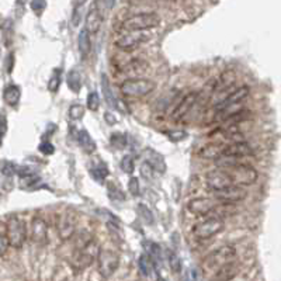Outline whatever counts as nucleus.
I'll return each instance as SVG.
<instances>
[{"mask_svg": "<svg viewBox=\"0 0 281 281\" xmlns=\"http://www.w3.org/2000/svg\"><path fill=\"white\" fill-rule=\"evenodd\" d=\"M13 70V55H8V65H7V72L10 73Z\"/></svg>", "mask_w": 281, "mask_h": 281, "instance_id": "c03bdc74", "label": "nucleus"}, {"mask_svg": "<svg viewBox=\"0 0 281 281\" xmlns=\"http://www.w3.org/2000/svg\"><path fill=\"white\" fill-rule=\"evenodd\" d=\"M101 86H103V91H104V97L107 100V103L110 106H114V97H113V93H111V87H110V83L106 76H103V80H101Z\"/></svg>", "mask_w": 281, "mask_h": 281, "instance_id": "c85d7f7f", "label": "nucleus"}, {"mask_svg": "<svg viewBox=\"0 0 281 281\" xmlns=\"http://www.w3.org/2000/svg\"><path fill=\"white\" fill-rule=\"evenodd\" d=\"M206 183L211 190L218 191L222 190L225 187L232 186V180L229 174L223 169H215L206 174Z\"/></svg>", "mask_w": 281, "mask_h": 281, "instance_id": "f8f14e48", "label": "nucleus"}, {"mask_svg": "<svg viewBox=\"0 0 281 281\" xmlns=\"http://www.w3.org/2000/svg\"><path fill=\"white\" fill-rule=\"evenodd\" d=\"M79 51L82 54L83 58H86L91 51V41H90V34L87 33L83 28L80 34H79Z\"/></svg>", "mask_w": 281, "mask_h": 281, "instance_id": "5701e85b", "label": "nucleus"}, {"mask_svg": "<svg viewBox=\"0 0 281 281\" xmlns=\"http://www.w3.org/2000/svg\"><path fill=\"white\" fill-rule=\"evenodd\" d=\"M156 89V83L149 79H133L121 84V93L127 99H140Z\"/></svg>", "mask_w": 281, "mask_h": 281, "instance_id": "20e7f679", "label": "nucleus"}, {"mask_svg": "<svg viewBox=\"0 0 281 281\" xmlns=\"http://www.w3.org/2000/svg\"><path fill=\"white\" fill-rule=\"evenodd\" d=\"M100 250H101V249L99 248L97 242L93 239L87 246H84L83 249H79V250H74L73 255L70 257V265H72V267H73L74 270H77V272L84 270V269H87L94 260H97Z\"/></svg>", "mask_w": 281, "mask_h": 281, "instance_id": "7ed1b4c3", "label": "nucleus"}, {"mask_svg": "<svg viewBox=\"0 0 281 281\" xmlns=\"http://www.w3.org/2000/svg\"><path fill=\"white\" fill-rule=\"evenodd\" d=\"M169 138L172 140H174V142L186 140V138H187V133H184V131H173V133L169 134Z\"/></svg>", "mask_w": 281, "mask_h": 281, "instance_id": "e433bc0d", "label": "nucleus"}, {"mask_svg": "<svg viewBox=\"0 0 281 281\" xmlns=\"http://www.w3.org/2000/svg\"><path fill=\"white\" fill-rule=\"evenodd\" d=\"M239 273V266L233 260L231 263L221 267L216 273L210 277V281H232Z\"/></svg>", "mask_w": 281, "mask_h": 281, "instance_id": "6ab92c4d", "label": "nucleus"}, {"mask_svg": "<svg viewBox=\"0 0 281 281\" xmlns=\"http://www.w3.org/2000/svg\"><path fill=\"white\" fill-rule=\"evenodd\" d=\"M83 116H84V107L80 104H73L69 108V117L72 120H80Z\"/></svg>", "mask_w": 281, "mask_h": 281, "instance_id": "f704fd0d", "label": "nucleus"}, {"mask_svg": "<svg viewBox=\"0 0 281 281\" xmlns=\"http://www.w3.org/2000/svg\"><path fill=\"white\" fill-rule=\"evenodd\" d=\"M236 214V207L235 204H226V203H218L216 207L214 208V211L211 212L212 218H218V219H222L226 216H232V215Z\"/></svg>", "mask_w": 281, "mask_h": 281, "instance_id": "412c9836", "label": "nucleus"}, {"mask_svg": "<svg viewBox=\"0 0 281 281\" xmlns=\"http://www.w3.org/2000/svg\"><path fill=\"white\" fill-rule=\"evenodd\" d=\"M7 131V121H6V117L0 116V137H3Z\"/></svg>", "mask_w": 281, "mask_h": 281, "instance_id": "37998d69", "label": "nucleus"}, {"mask_svg": "<svg viewBox=\"0 0 281 281\" xmlns=\"http://www.w3.org/2000/svg\"><path fill=\"white\" fill-rule=\"evenodd\" d=\"M59 86H61V72L55 70L54 74L51 76L50 82H48V90H51L52 93H55V91L59 89Z\"/></svg>", "mask_w": 281, "mask_h": 281, "instance_id": "7c9ffc66", "label": "nucleus"}, {"mask_svg": "<svg viewBox=\"0 0 281 281\" xmlns=\"http://www.w3.org/2000/svg\"><path fill=\"white\" fill-rule=\"evenodd\" d=\"M214 197L218 203H226V204H236L248 197V191L245 187H239L232 184L229 187H225L222 190L214 191Z\"/></svg>", "mask_w": 281, "mask_h": 281, "instance_id": "9d476101", "label": "nucleus"}, {"mask_svg": "<svg viewBox=\"0 0 281 281\" xmlns=\"http://www.w3.org/2000/svg\"><path fill=\"white\" fill-rule=\"evenodd\" d=\"M16 172V169H14V165L13 163H10V162H6L3 167H1V173L4 174V176H13Z\"/></svg>", "mask_w": 281, "mask_h": 281, "instance_id": "4c0bfd02", "label": "nucleus"}, {"mask_svg": "<svg viewBox=\"0 0 281 281\" xmlns=\"http://www.w3.org/2000/svg\"><path fill=\"white\" fill-rule=\"evenodd\" d=\"M140 176L143 177V179H146V180H153V176H155V169L152 167V166L149 165L148 162H145V163H142L140 165Z\"/></svg>", "mask_w": 281, "mask_h": 281, "instance_id": "c756f323", "label": "nucleus"}, {"mask_svg": "<svg viewBox=\"0 0 281 281\" xmlns=\"http://www.w3.org/2000/svg\"><path fill=\"white\" fill-rule=\"evenodd\" d=\"M40 150H41L44 155H52L55 149L52 146V143H50V142H44V143L40 145Z\"/></svg>", "mask_w": 281, "mask_h": 281, "instance_id": "ea45409f", "label": "nucleus"}, {"mask_svg": "<svg viewBox=\"0 0 281 281\" xmlns=\"http://www.w3.org/2000/svg\"><path fill=\"white\" fill-rule=\"evenodd\" d=\"M118 263H120V257L116 252L108 250V249L100 250L99 256H97V269H99V273L101 277H104V279L111 277L113 274L116 273Z\"/></svg>", "mask_w": 281, "mask_h": 281, "instance_id": "1a4fd4ad", "label": "nucleus"}, {"mask_svg": "<svg viewBox=\"0 0 281 281\" xmlns=\"http://www.w3.org/2000/svg\"><path fill=\"white\" fill-rule=\"evenodd\" d=\"M8 246H10V243H8L6 235H0V255H4L7 252Z\"/></svg>", "mask_w": 281, "mask_h": 281, "instance_id": "58836bf2", "label": "nucleus"}, {"mask_svg": "<svg viewBox=\"0 0 281 281\" xmlns=\"http://www.w3.org/2000/svg\"><path fill=\"white\" fill-rule=\"evenodd\" d=\"M121 169L124 170L127 174H133L135 170V162H134V157L131 155H127L123 157L121 160Z\"/></svg>", "mask_w": 281, "mask_h": 281, "instance_id": "cd10ccee", "label": "nucleus"}, {"mask_svg": "<svg viewBox=\"0 0 281 281\" xmlns=\"http://www.w3.org/2000/svg\"><path fill=\"white\" fill-rule=\"evenodd\" d=\"M169 265H170V269L173 270L174 273H179V272L182 270L180 259H179V256H177L176 253H173V252L169 253Z\"/></svg>", "mask_w": 281, "mask_h": 281, "instance_id": "72a5a7b5", "label": "nucleus"}, {"mask_svg": "<svg viewBox=\"0 0 281 281\" xmlns=\"http://www.w3.org/2000/svg\"><path fill=\"white\" fill-rule=\"evenodd\" d=\"M140 269L142 270V273L145 274V276H150L152 272H153V263H152V260L146 256H140Z\"/></svg>", "mask_w": 281, "mask_h": 281, "instance_id": "bb28decb", "label": "nucleus"}, {"mask_svg": "<svg viewBox=\"0 0 281 281\" xmlns=\"http://www.w3.org/2000/svg\"><path fill=\"white\" fill-rule=\"evenodd\" d=\"M103 24V16L101 11L97 7V4H93L90 10L86 14V27L84 30L89 34H96L100 30V27Z\"/></svg>", "mask_w": 281, "mask_h": 281, "instance_id": "a211bd4d", "label": "nucleus"}, {"mask_svg": "<svg viewBox=\"0 0 281 281\" xmlns=\"http://www.w3.org/2000/svg\"><path fill=\"white\" fill-rule=\"evenodd\" d=\"M0 197H1V194H0Z\"/></svg>", "mask_w": 281, "mask_h": 281, "instance_id": "a18cd8bd", "label": "nucleus"}, {"mask_svg": "<svg viewBox=\"0 0 281 281\" xmlns=\"http://www.w3.org/2000/svg\"><path fill=\"white\" fill-rule=\"evenodd\" d=\"M249 96V87L248 86H242L238 87L232 91L228 97H225L222 103H219L218 106H215V111H221L223 108L233 107V106H238L240 103H243V100L246 99Z\"/></svg>", "mask_w": 281, "mask_h": 281, "instance_id": "dca6fc26", "label": "nucleus"}, {"mask_svg": "<svg viewBox=\"0 0 281 281\" xmlns=\"http://www.w3.org/2000/svg\"><path fill=\"white\" fill-rule=\"evenodd\" d=\"M218 201L212 199H206V197H199V199H193L189 201L187 204V210L191 214L200 215V216H206V215H211L216 207Z\"/></svg>", "mask_w": 281, "mask_h": 281, "instance_id": "ddd939ff", "label": "nucleus"}, {"mask_svg": "<svg viewBox=\"0 0 281 281\" xmlns=\"http://www.w3.org/2000/svg\"><path fill=\"white\" fill-rule=\"evenodd\" d=\"M79 143H80V146H82V149L86 153H91V152H94V149H96L94 140H91L89 133L84 131V130L79 133Z\"/></svg>", "mask_w": 281, "mask_h": 281, "instance_id": "b1692460", "label": "nucleus"}, {"mask_svg": "<svg viewBox=\"0 0 281 281\" xmlns=\"http://www.w3.org/2000/svg\"><path fill=\"white\" fill-rule=\"evenodd\" d=\"M30 236H31V240L37 245H45L48 242V223L45 222V219H42L40 216L34 218L31 222Z\"/></svg>", "mask_w": 281, "mask_h": 281, "instance_id": "2eb2a0df", "label": "nucleus"}, {"mask_svg": "<svg viewBox=\"0 0 281 281\" xmlns=\"http://www.w3.org/2000/svg\"><path fill=\"white\" fill-rule=\"evenodd\" d=\"M150 34L148 31H131V33L121 34L114 42L118 50L121 51H134L142 44L150 40Z\"/></svg>", "mask_w": 281, "mask_h": 281, "instance_id": "6e6552de", "label": "nucleus"}, {"mask_svg": "<svg viewBox=\"0 0 281 281\" xmlns=\"http://www.w3.org/2000/svg\"><path fill=\"white\" fill-rule=\"evenodd\" d=\"M223 229V221L218 219V218H212L210 216L206 221L196 223L193 228V235L194 238L199 240H206L212 238L215 235H218L219 232Z\"/></svg>", "mask_w": 281, "mask_h": 281, "instance_id": "0eeeda50", "label": "nucleus"}, {"mask_svg": "<svg viewBox=\"0 0 281 281\" xmlns=\"http://www.w3.org/2000/svg\"><path fill=\"white\" fill-rule=\"evenodd\" d=\"M111 143L114 145V148L123 149L127 145V138H125V135H123V134L114 133L111 135Z\"/></svg>", "mask_w": 281, "mask_h": 281, "instance_id": "473e14b6", "label": "nucleus"}, {"mask_svg": "<svg viewBox=\"0 0 281 281\" xmlns=\"http://www.w3.org/2000/svg\"><path fill=\"white\" fill-rule=\"evenodd\" d=\"M76 223H77V218L76 214L70 212V211H65L59 215L58 218V235L62 240L70 239L74 235V229H76Z\"/></svg>", "mask_w": 281, "mask_h": 281, "instance_id": "9b49d317", "label": "nucleus"}, {"mask_svg": "<svg viewBox=\"0 0 281 281\" xmlns=\"http://www.w3.org/2000/svg\"><path fill=\"white\" fill-rule=\"evenodd\" d=\"M128 190H130V193H131L133 196H140V180H138L137 177H131V179H130V182H128Z\"/></svg>", "mask_w": 281, "mask_h": 281, "instance_id": "c9c22d12", "label": "nucleus"}, {"mask_svg": "<svg viewBox=\"0 0 281 281\" xmlns=\"http://www.w3.org/2000/svg\"><path fill=\"white\" fill-rule=\"evenodd\" d=\"M160 24V17L156 13H140L125 18L121 24V30L127 33L131 31H148Z\"/></svg>", "mask_w": 281, "mask_h": 281, "instance_id": "f03ea898", "label": "nucleus"}, {"mask_svg": "<svg viewBox=\"0 0 281 281\" xmlns=\"http://www.w3.org/2000/svg\"><path fill=\"white\" fill-rule=\"evenodd\" d=\"M236 256V250L231 245H226L222 248L216 249L214 252H211L208 256H206L204 262H203V269H204V274H207L208 279L216 273L221 267L225 265L231 263L235 260Z\"/></svg>", "mask_w": 281, "mask_h": 281, "instance_id": "f257e3e1", "label": "nucleus"}, {"mask_svg": "<svg viewBox=\"0 0 281 281\" xmlns=\"http://www.w3.org/2000/svg\"><path fill=\"white\" fill-rule=\"evenodd\" d=\"M223 170L228 172L232 184L239 186V187H246V186L255 184L259 177L256 169L248 163H240V165L233 166L231 169H223Z\"/></svg>", "mask_w": 281, "mask_h": 281, "instance_id": "39448f33", "label": "nucleus"}, {"mask_svg": "<svg viewBox=\"0 0 281 281\" xmlns=\"http://www.w3.org/2000/svg\"><path fill=\"white\" fill-rule=\"evenodd\" d=\"M87 107L89 110L91 111H97L100 107V99H99V94L96 93V91H93L90 93L89 96H87Z\"/></svg>", "mask_w": 281, "mask_h": 281, "instance_id": "2f4dec72", "label": "nucleus"}, {"mask_svg": "<svg viewBox=\"0 0 281 281\" xmlns=\"http://www.w3.org/2000/svg\"><path fill=\"white\" fill-rule=\"evenodd\" d=\"M226 145L225 142H214V143H210V145H206L203 146L201 150L199 152L200 157L203 159H219L225 155V150H226Z\"/></svg>", "mask_w": 281, "mask_h": 281, "instance_id": "aec40b11", "label": "nucleus"}, {"mask_svg": "<svg viewBox=\"0 0 281 281\" xmlns=\"http://www.w3.org/2000/svg\"><path fill=\"white\" fill-rule=\"evenodd\" d=\"M197 99H199V93H196V91H191L189 94H186V96L179 101V104H177L176 108L173 110V113H172V120H174V121H180V120H183L184 117L190 113V110L193 108V106L196 104Z\"/></svg>", "mask_w": 281, "mask_h": 281, "instance_id": "4468645a", "label": "nucleus"}, {"mask_svg": "<svg viewBox=\"0 0 281 281\" xmlns=\"http://www.w3.org/2000/svg\"><path fill=\"white\" fill-rule=\"evenodd\" d=\"M20 97H21V91H20V87L16 86V84H10L3 91V99L11 107H14V106L18 104Z\"/></svg>", "mask_w": 281, "mask_h": 281, "instance_id": "4be33fe9", "label": "nucleus"}, {"mask_svg": "<svg viewBox=\"0 0 281 281\" xmlns=\"http://www.w3.org/2000/svg\"><path fill=\"white\" fill-rule=\"evenodd\" d=\"M108 170L104 163H99V166H94L91 170V176L97 180V182H103L107 177Z\"/></svg>", "mask_w": 281, "mask_h": 281, "instance_id": "a878e982", "label": "nucleus"}, {"mask_svg": "<svg viewBox=\"0 0 281 281\" xmlns=\"http://www.w3.org/2000/svg\"><path fill=\"white\" fill-rule=\"evenodd\" d=\"M68 87L73 91V93H79V91H80V87H82V77H80L79 72H76V70L69 72V74H68Z\"/></svg>", "mask_w": 281, "mask_h": 281, "instance_id": "393cba45", "label": "nucleus"}, {"mask_svg": "<svg viewBox=\"0 0 281 281\" xmlns=\"http://www.w3.org/2000/svg\"><path fill=\"white\" fill-rule=\"evenodd\" d=\"M149 64L143 59H134L131 62H128L127 65L121 68V72L128 77V80L138 79V76L143 74L148 70Z\"/></svg>", "mask_w": 281, "mask_h": 281, "instance_id": "f3484780", "label": "nucleus"}, {"mask_svg": "<svg viewBox=\"0 0 281 281\" xmlns=\"http://www.w3.org/2000/svg\"><path fill=\"white\" fill-rule=\"evenodd\" d=\"M80 20H82V14H80V6H77V7H74L73 17H72L73 25H79Z\"/></svg>", "mask_w": 281, "mask_h": 281, "instance_id": "79ce46f5", "label": "nucleus"}, {"mask_svg": "<svg viewBox=\"0 0 281 281\" xmlns=\"http://www.w3.org/2000/svg\"><path fill=\"white\" fill-rule=\"evenodd\" d=\"M6 238L11 248L20 249L27 239V226L23 219L13 216L6 225Z\"/></svg>", "mask_w": 281, "mask_h": 281, "instance_id": "423d86ee", "label": "nucleus"}, {"mask_svg": "<svg viewBox=\"0 0 281 281\" xmlns=\"http://www.w3.org/2000/svg\"><path fill=\"white\" fill-rule=\"evenodd\" d=\"M45 7H47V3H45V1H33V3H31V8H33L35 13H38V14H41Z\"/></svg>", "mask_w": 281, "mask_h": 281, "instance_id": "a19ab883", "label": "nucleus"}]
</instances>
